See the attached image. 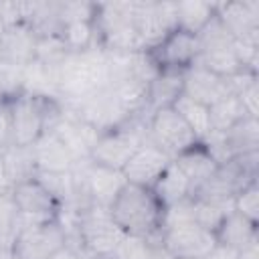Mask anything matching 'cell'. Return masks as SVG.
Listing matches in <instances>:
<instances>
[{
	"instance_id": "d590c367",
	"label": "cell",
	"mask_w": 259,
	"mask_h": 259,
	"mask_svg": "<svg viewBox=\"0 0 259 259\" xmlns=\"http://www.w3.org/2000/svg\"><path fill=\"white\" fill-rule=\"evenodd\" d=\"M235 95L243 103L247 115H251V117H257L259 115V107H257V103H259V81H253L251 85H247L245 89H241Z\"/></svg>"
},
{
	"instance_id": "30bf717a",
	"label": "cell",
	"mask_w": 259,
	"mask_h": 259,
	"mask_svg": "<svg viewBox=\"0 0 259 259\" xmlns=\"http://www.w3.org/2000/svg\"><path fill=\"white\" fill-rule=\"evenodd\" d=\"M47 132L40 97L18 93L10 99V146H32Z\"/></svg>"
},
{
	"instance_id": "f1b7e54d",
	"label": "cell",
	"mask_w": 259,
	"mask_h": 259,
	"mask_svg": "<svg viewBox=\"0 0 259 259\" xmlns=\"http://www.w3.org/2000/svg\"><path fill=\"white\" fill-rule=\"evenodd\" d=\"M61 36H63L69 53H83L91 47H97L93 20H71L63 26Z\"/></svg>"
},
{
	"instance_id": "3957f363",
	"label": "cell",
	"mask_w": 259,
	"mask_h": 259,
	"mask_svg": "<svg viewBox=\"0 0 259 259\" xmlns=\"http://www.w3.org/2000/svg\"><path fill=\"white\" fill-rule=\"evenodd\" d=\"M162 208L164 206L160 204L152 188L125 182V186L111 202L109 212L123 233L140 235L148 239L162 233L160 229Z\"/></svg>"
},
{
	"instance_id": "74e56055",
	"label": "cell",
	"mask_w": 259,
	"mask_h": 259,
	"mask_svg": "<svg viewBox=\"0 0 259 259\" xmlns=\"http://www.w3.org/2000/svg\"><path fill=\"white\" fill-rule=\"evenodd\" d=\"M237 249L225 245V243H214V247L208 251V255L204 259H237Z\"/></svg>"
},
{
	"instance_id": "8d00e7d4",
	"label": "cell",
	"mask_w": 259,
	"mask_h": 259,
	"mask_svg": "<svg viewBox=\"0 0 259 259\" xmlns=\"http://www.w3.org/2000/svg\"><path fill=\"white\" fill-rule=\"evenodd\" d=\"M12 144L10 134V99L0 101V150L8 148Z\"/></svg>"
},
{
	"instance_id": "277c9868",
	"label": "cell",
	"mask_w": 259,
	"mask_h": 259,
	"mask_svg": "<svg viewBox=\"0 0 259 259\" xmlns=\"http://www.w3.org/2000/svg\"><path fill=\"white\" fill-rule=\"evenodd\" d=\"M148 119H150V113L140 111L130 119H125L121 125L109 132H101L97 136V142L91 148V154H89L91 162L113 168V170H121L125 162L134 156V152L148 140L146 138Z\"/></svg>"
},
{
	"instance_id": "ffe728a7",
	"label": "cell",
	"mask_w": 259,
	"mask_h": 259,
	"mask_svg": "<svg viewBox=\"0 0 259 259\" xmlns=\"http://www.w3.org/2000/svg\"><path fill=\"white\" fill-rule=\"evenodd\" d=\"M172 162H174V164L182 170V174L188 178L192 192H194V188H196L200 182H204V180L217 170V166H219V162L210 156V152L204 148L202 142L192 144V146L186 148L182 154H178ZM192 192H190V194H192Z\"/></svg>"
},
{
	"instance_id": "7bdbcfd3",
	"label": "cell",
	"mask_w": 259,
	"mask_h": 259,
	"mask_svg": "<svg viewBox=\"0 0 259 259\" xmlns=\"http://www.w3.org/2000/svg\"><path fill=\"white\" fill-rule=\"evenodd\" d=\"M0 259H14V257H12V251H10V247H4V245H0Z\"/></svg>"
},
{
	"instance_id": "52a82bcc",
	"label": "cell",
	"mask_w": 259,
	"mask_h": 259,
	"mask_svg": "<svg viewBox=\"0 0 259 259\" xmlns=\"http://www.w3.org/2000/svg\"><path fill=\"white\" fill-rule=\"evenodd\" d=\"M10 194L18 210V231L24 227L57 221L61 204L38 178L14 184Z\"/></svg>"
},
{
	"instance_id": "4fadbf2b",
	"label": "cell",
	"mask_w": 259,
	"mask_h": 259,
	"mask_svg": "<svg viewBox=\"0 0 259 259\" xmlns=\"http://www.w3.org/2000/svg\"><path fill=\"white\" fill-rule=\"evenodd\" d=\"M170 162H172L170 156H166L160 148H156L152 142L146 140L134 152V156L125 162V166L121 168V174L130 184L154 188V184L158 182V178L162 176V172L168 168Z\"/></svg>"
},
{
	"instance_id": "b9f144b4",
	"label": "cell",
	"mask_w": 259,
	"mask_h": 259,
	"mask_svg": "<svg viewBox=\"0 0 259 259\" xmlns=\"http://www.w3.org/2000/svg\"><path fill=\"white\" fill-rule=\"evenodd\" d=\"M0 186L4 188H10L8 180H6V174H4V162H2V150H0Z\"/></svg>"
},
{
	"instance_id": "f35d334b",
	"label": "cell",
	"mask_w": 259,
	"mask_h": 259,
	"mask_svg": "<svg viewBox=\"0 0 259 259\" xmlns=\"http://www.w3.org/2000/svg\"><path fill=\"white\" fill-rule=\"evenodd\" d=\"M49 259H85L77 249H73V247H69V245H65L63 249H59L55 255H51Z\"/></svg>"
},
{
	"instance_id": "8fae6325",
	"label": "cell",
	"mask_w": 259,
	"mask_h": 259,
	"mask_svg": "<svg viewBox=\"0 0 259 259\" xmlns=\"http://www.w3.org/2000/svg\"><path fill=\"white\" fill-rule=\"evenodd\" d=\"M152 61L160 71H178L184 73L198 59V42L196 34L174 28L168 36H164L154 49L148 51Z\"/></svg>"
},
{
	"instance_id": "44dd1931",
	"label": "cell",
	"mask_w": 259,
	"mask_h": 259,
	"mask_svg": "<svg viewBox=\"0 0 259 259\" xmlns=\"http://www.w3.org/2000/svg\"><path fill=\"white\" fill-rule=\"evenodd\" d=\"M182 95V73L178 71H160L146 89V111L152 115L156 109L172 107L174 101Z\"/></svg>"
},
{
	"instance_id": "1f68e13d",
	"label": "cell",
	"mask_w": 259,
	"mask_h": 259,
	"mask_svg": "<svg viewBox=\"0 0 259 259\" xmlns=\"http://www.w3.org/2000/svg\"><path fill=\"white\" fill-rule=\"evenodd\" d=\"M186 223H194V200L190 196L162 208V219H160L162 231L172 229V227H180Z\"/></svg>"
},
{
	"instance_id": "836d02e7",
	"label": "cell",
	"mask_w": 259,
	"mask_h": 259,
	"mask_svg": "<svg viewBox=\"0 0 259 259\" xmlns=\"http://www.w3.org/2000/svg\"><path fill=\"white\" fill-rule=\"evenodd\" d=\"M233 210L243 214L245 219L257 223L259 221V184L257 180L249 182L237 196L233 202Z\"/></svg>"
},
{
	"instance_id": "4316f807",
	"label": "cell",
	"mask_w": 259,
	"mask_h": 259,
	"mask_svg": "<svg viewBox=\"0 0 259 259\" xmlns=\"http://www.w3.org/2000/svg\"><path fill=\"white\" fill-rule=\"evenodd\" d=\"M178 115L186 121V125L192 130V134L196 136L198 142H202L210 132H212V125H210V109L194 99H190L188 95H180L174 105H172Z\"/></svg>"
},
{
	"instance_id": "2e32d148",
	"label": "cell",
	"mask_w": 259,
	"mask_h": 259,
	"mask_svg": "<svg viewBox=\"0 0 259 259\" xmlns=\"http://www.w3.org/2000/svg\"><path fill=\"white\" fill-rule=\"evenodd\" d=\"M182 93L206 107L233 95L229 77H221L196 63L182 73Z\"/></svg>"
},
{
	"instance_id": "ac0fdd59",
	"label": "cell",
	"mask_w": 259,
	"mask_h": 259,
	"mask_svg": "<svg viewBox=\"0 0 259 259\" xmlns=\"http://www.w3.org/2000/svg\"><path fill=\"white\" fill-rule=\"evenodd\" d=\"M32 154L36 174H63L71 172L75 166V158L53 132H45L32 144Z\"/></svg>"
},
{
	"instance_id": "e0dca14e",
	"label": "cell",
	"mask_w": 259,
	"mask_h": 259,
	"mask_svg": "<svg viewBox=\"0 0 259 259\" xmlns=\"http://www.w3.org/2000/svg\"><path fill=\"white\" fill-rule=\"evenodd\" d=\"M51 132L63 142V146L71 152V156L75 158V162H79V160H91L89 154H91V148H93V144L97 142V136H99V132L95 127L87 125L85 121H81L75 115H71V113L65 111L63 117L59 119V123Z\"/></svg>"
},
{
	"instance_id": "60d3db41",
	"label": "cell",
	"mask_w": 259,
	"mask_h": 259,
	"mask_svg": "<svg viewBox=\"0 0 259 259\" xmlns=\"http://www.w3.org/2000/svg\"><path fill=\"white\" fill-rule=\"evenodd\" d=\"M146 259H172V257L168 255V251L162 245H150V253Z\"/></svg>"
},
{
	"instance_id": "83f0119b",
	"label": "cell",
	"mask_w": 259,
	"mask_h": 259,
	"mask_svg": "<svg viewBox=\"0 0 259 259\" xmlns=\"http://www.w3.org/2000/svg\"><path fill=\"white\" fill-rule=\"evenodd\" d=\"M208 109H210V125L214 132H227L237 121L251 117V115H247V111L237 95H229V97L221 99L219 103L210 105Z\"/></svg>"
},
{
	"instance_id": "cb8c5ba5",
	"label": "cell",
	"mask_w": 259,
	"mask_h": 259,
	"mask_svg": "<svg viewBox=\"0 0 259 259\" xmlns=\"http://www.w3.org/2000/svg\"><path fill=\"white\" fill-rule=\"evenodd\" d=\"M152 192L156 194V198L160 200L162 206H168L172 202H178L182 198H188L192 190H190V182L182 174V170L174 162H170L168 168L158 178V182L154 184Z\"/></svg>"
},
{
	"instance_id": "7a4b0ae2",
	"label": "cell",
	"mask_w": 259,
	"mask_h": 259,
	"mask_svg": "<svg viewBox=\"0 0 259 259\" xmlns=\"http://www.w3.org/2000/svg\"><path fill=\"white\" fill-rule=\"evenodd\" d=\"M257 168H259V152L233 156L231 160L219 164L217 170L194 188L190 198L233 208L235 196L249 182L257 180Z\"/></svg>"
},
{
	"instance_id": "d6a6232c",
	"label": "cell",
	"mask_w": 259,
	"mask_h": 259,
	"mask_svg": "<svg viewBox=\"0 0 259 259\" xmlns=\"http://www.w3.org/2000/svg\"><path fill=\"white\" fill-rule=\"evenodd\" d=\"M194 200V198H192ZM233 208H225L219 204H210V202H202V200H194V223L200 225L202 229L217 233V229L221 227V223L225 221V217L231 212Z\"/></svg>"
},
{
	"instance_id": "484cf974",
	"label": "cell",
	"mask_w": 259,
	"mask_h": 259,
	"mask_svg": "<svg viewBox=\"0 0 259 259\" xmlns=\"http://www.w3.org/2000/svg\"><path fill=\"white\" fill-rule=\"evenodd\" d=\"M176 28L198 34L214 16V2H174Z\"/></svg>"
},
{
	"instance_id": "603a6c76",
	"label": "cell",
	"mask_w": 259,
	"mask_h": 259,
	"mask_svg": "<svg viewBox=\"0 0 259 259\" xmlns=\"http://www.w3.org/2000/svg\"><path fill=\"white\" fill-rule=\"evenodd\" d=\"M2 162H4V174L10 184L26 182L36 178V164H34V154L32 146H8L2 150Z\"/></svg>"
},
{
	"instance_id": "8992f818",
	"label": "cell",
	"mask_w": 259,
	"mask_h": 259,
	"mask_svg": "<svg viewBox=\"0 0 259 259\" xmlns=\"http://www.w3.org/2000/svg\"><path fill=\"white\" fill-rule=\"evenodd\" d=\"M123 235L109 208L89 206L77 217V249L83 257L111 255Z\"/></svg>"
},
{
	"instance_id": "ba28073f",
	"label": "cell",
	"mask_w": 259,
	"mask_h": 259,
	"mask_svg": "<svg viewBox=\"0 0 259 259\" xmlns=\"http://www.w3.org/2000/svg\"><path fill=\"white\" fill-rule=\"evenodd\" d=\"M146 138L172 160L198 142L192 130L186 125V121L178 115L174 107H162L150 115Z\"/></svg>"
},
{
	"instance_id": "9c48e42d",
	"label": "cell",
	"mask_w": 259,
	"mask_h": 259,
	"mask_svg": "<svg viewBox=\"0 0 259 259\" xmlns=\"http://www.w3.org/2000/svg\"><path fill=\"white\" fill-rule=\"evenodd\" d=\"M67 245L63 227L57 221L24 227L16 233L10 251L14 259H49Z\"/></svg>"
},
{
	"instance_id": "f546056e",
	"label": "cell",
	"mask_w": 259,
	"mask_h": 259,
	"mask_svg": "<svg viewBox=\"0 0 259 259\" xmlns=\"http://www.w3.org/2000/svg\"><path fill=\"white\" fill-rule=\"evenodd\" d=\"M69 55V49L61 34H45L36 38V59L38 63L47 67H59L65 57Z\"/></svg>"
},
{
	"instance_id": "e575fe53",
	"label": "cell",
	"mask_w": 259,
	"mask_h": 259,
	"mask_svg": "<svg viewBox=\"0 0 259 259\" xmlns=\"http://www.w3.org/2000/svg\"><path fill=\"white\" fill-rule=\"evenodd\" d=\"M148 253H150V243L146 237L125 233L111 255L115 259H146Z\"/></svg>"
},
{
	"instance_id": "7c38bea8",
	"label": "cell",
	"mask_w": 259,
	"mask_h": 259,
	"mask_svg": "<svg viewBox=\"0 0 259 259\" xmlns=\"http://www.w3.org/2000/svg\"><path fill=\"white\" fill-rule=\"evenodd\" d=\"M214 233L196 223H186L162 231V247L172 259H204L214 247Z\"/></svg>"
},
{
	"instance_id": "5b68a950",
	"label": "cell",
	"mask_w": 259,
	"mask_h": 259,
	"mask_svg": "<svg viewBox=\"0 0 259 259\" xmlns=\"http://www.w3.org/2000/svg\"><path fill=\"white\" fill-rule=\"evenodd\" d=\"M196 42H198L196 65H200L221 77H233L235 73L245 69L237 57L233 34L225 28V24L217 18V14L196 34Z\"/></svg>"
},
{
	"instance_id": "6da1fadb",
	"label": "cell",
	"mask_w": 259,
	"mask_h": 259,
	"mask_svg": "<svg viewBox=\"0 0 259 259\" xmlns=\"http://www.w3.org/2000/svg\"><path fill=\"white\" fill-rule=\"evenodd\" d=\"M57 99L65 105L77 103L109 85L107 55L101 47L83 53H69L55 71Z\"/></svg>"
},
{
	"instance_id": "9a60e30c",
	"label": "cell",
	"mask_w": 259,
	"mask_h": 259,
	"mask_svg": "<svg viewBox=\"0 0 259 259\" xmlns=\"http://www.w3.org/2000/svg\"><path fill=\"white\" fill-rule=\"evenodd\" d=\"M36 32L28 22L4 26L0 36V65L24 69L36 59Z\"/></svg>"
},
{
	"instance_id": "4dcf8cb0",
	"label": "cell",
	"mask_w": 259,
	"mask_h": 259,
	"mask_svg": "<svg viewBox=\"0 0 259 259\" xmlns=\"http://www.w3.org/2000/svg\"><path fill=\"white\" fill-rule=\"evenodd\" d=\"M18 233V210L10 190L0 194V245L10 247Z\"/></svg>"
},
{
	"instance_id": "ab89813d",
	"label": "cell",
	"mask_w": 259,
	"mask_h": 259,
	"mask_svg": "<svg viewBox=\"0 0 259 259\" xmlns=\"http://www.w3.org/2000/svg\"><path fill=\"white\" fill-rule=\"evenodd\" d=\"M237 259H259V241L243 247L239 253H237Z\"/></svg>"
},
{
	"instance_id": "d4e9b609",
	"label": "cell",
	"mask_w": 259,
	"mask_h": 259,
	"mask_svg": "<svg viewBox=\"0 0 259 259\" xmlns=\"http://www.w3.org/2000/svg\"><path fill=\"white\" fill-rule=\"evenodd\" d=\"M223 134H225V142H227L231 158L249 154V152H259V121H257V117H245Z\"/></svg>"
},
{
	"instance_id": "7402d4cb",
	"label": "cell",
	"mask_w": 259,
	"mask_h": 259,
	"mask_svg": "<svg viewBox=\"0 0 259 259\" xmlns=\"http://www.w3.org/2000/svg\"><path fill=\"white\" fill-rule=\"evenodd\" d=\"M217 237V243H225L237 251H241L243 247L259 241V235H257V223L245 219L243 214L231 210L225 221L221 223V227L217 229L214 233Z\"/></svg>"
},
{
	"instance_id": "5bb4252c",
	"label": "cell",
	"mask_w": 259,
	"mask_h": 259,
	"mask_svg": "<svg viewBox=\"0 0 259 259\" xmlns=\"http://www.w3.org/2000/svg\"><path fill=\"white\" fill-rule=\"evenodd\" d=\"M214 14L235 40H259V2H214Z\"/></svg>"
},
{
	"instance_id": "d6986e66",
	"label": "cell",
	"mask_w": 259,
	"mask_h": 259,
	"mask_svg": "<svg viewBox=\"0 0 259 259\" xmlns=\"http://www.w3.org/2000/svg\"><path fill=\"white\" fill-rule=\"evenodd\" d=\"M85 180L93 206H103V208H109L115 196L119 194V190L125 186V178L121 170L99 166L91 160L85 168Z\"/></svg>"
},
{
	"instance_id": "ee69618b",
	"label": "cell",
	"mask_w": 259,
	"mask_h": 259,
	"mask_svg": "<svg viewBox=\"0 0 259 259\" xmlns=\"http://www.w3.org/2000/svg\"><path fill=\"white\" fill-rule=\"evenodd\" d=\"M85 259H115L113 255H87Z\"/></svg>"
}]
</instances>
